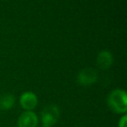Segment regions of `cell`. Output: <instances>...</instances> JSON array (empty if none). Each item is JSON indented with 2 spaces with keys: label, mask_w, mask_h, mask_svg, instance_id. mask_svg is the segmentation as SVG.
<instances>
[{
  "label": "cell",
  "mask_w": 127,
  "mask_h": 127,
  "mask_svg": "<svg viewBox=\"0 0 127 127\" xmlns=\"http://www.w3.org/2000/svg\"><path fill=\"white\" fill-rule=\"evenodd\" d=\"M97 80V73L92 68L82 69L77 76V82L83 86H89V85H93Z\"/></svg>",
  "instance_id": "obj_3"
},
{
  "label": "cell",
  "mask_w": 127,
  "mask_h": 127,
  "mask_svg": "<svg viewBox=\"0 0 127 127\" xmlns=\"http://www.w3.org/2000/svg\"><path fill=\"white\" fill-rule=\"evenodd\" d=\"M38 118L32 111H25L18 119V127H37Z\"/></svg>",
  "instance_id": "obj_4"
},
{
  "label": "cell",
  "mask_w": 127,
  "mask_h": 127,
  "mask_svg": "<svg viewBox=\"0 0 127 127\" xmlns=\"http://www.w3.org/2000/svg\"><path fill=\"white\" fill-rule=\"evenodd\" d=\"M37 97L32 92H25L20 96L19 104L25 111H32L37 105Z\"/></svg>",
  "instance_id": "obj_5"
},
{
  "label": "cell",
  "mask_w": 127,
  "mask_h": 127,
  "mask_svg": "<svg viewBox=\"0 0 127 127\" xmlns=\"http://www.w3.org/2000/svg\"><path fill=\"white\" fill-rule=\"evenodd\" d=\"M16 99L14 95L11 93H5L0 96V109L3 111L11 110L14 106Z\"/></svg>",
  "instance_id": "obj_7"
},
{
  "label": "cell",
  "mask_w": 127,
  "mask_h": 127,
  "mask_svg": "<svg viewBox=\"0 0 127 127\" xmlns=\"http://www.w3.org/2000/svg\"><path fill=\"white\" fill-rule=\"evenodd\" d=\"M118 127H127V116L126 114H123V116L118 120Z\"/></svg>",
  "instance_id": "obj_8"
},
{
  "label": "cell",
  "mask_w": 127,
  "mask_h": 127,
  "mask_svg": "<svg viewBox=\"0 0 127 127\" xmlns=\"http://www.w3.org/2000/svg\"><path fill=\"white\" fill-rule=\"evenodd\" d=\"M113 64V56L111 51H101L97 54V65L101 70H107Z\"/></svg>",
  "instance_id": "obj_6"
},
{
  "label": "cell",
  "mask_w": 127,
  "mask_h": 127,
  "mask_svg": "<svg viewBox=\"0 0 127 127\" xmlns=\"http://www.w3.org/2000/svg\"><path fill=\"white\" fill-rule=\"evenodd\" d=\"M110 109L118 114H125L127 111V94L122 89L111 91L107 97Z\"/></svg>",
  "instance_id": "obj_1"
},
{
  "label": "cell",
  "mask_w": 127,
  "mask_h": 127,
  "mask_svg": "<svg viewBox=\"0 0 127 127\" xmlns=\"http://www.w3.org/2000/svg\"><path fill=\"white\" fill-rule=\"evenodd\" d=\"M60 116L59 108L55 104H49L41 112L42 127H52L58 122Z\"/></svg>",
  "instance_id": "obj_2"
}]
</instances>
